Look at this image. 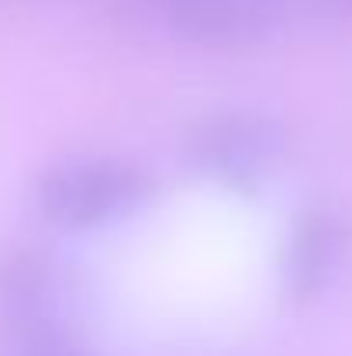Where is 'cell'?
<instances>
[{
	"label": "cell",
	"mask_w": 352,
	"mask_h": 356,
	"mask_svg": "<svg viewBox=\"0 0 352 356\" xmlns=\"http://www.w3.org/2000/svg\"><path fill=\"white\" fill-rule=\"evenodd\" d=\"M342 3H349V7H352V0H342Z\"/></svg>",
	"instance_id": "obj_7"
},
{
	"label": "cell",
	"mask_w": 352,
	"mask_h": 356,
	"mask_svg": "<svg viewBox=\"0 0 352 356\" xmlns=\"http://www.w3.org/2000/svg\"><path fill=\"white\" fill-rule=\"evenodd\" d=\"M0 312L28 339L49 343L59 339L56 325L62 315V280L45 256L17 252L0 270Z\"/></svg>",
	"instance_id": "obj_5"
},
{
	"label": "cell",
	"mask_w": 352,
	"mask_h": 356,
	"mask_svg": "<svg viewBox=\"0 0 352 356\" xmlns=\"http://www.w3.org/2000/svg\"><path fill=\"white\" fill-rule=\"evenodd\" d=\"M152 201L145 170L121 159H73L38 184L42 215L66 232H94L138 215Z\"/></svg>",
	"instance_id": "obj_1"
},
{
	"label": "cell",
	"mask_w": 352,
	"mask_h": 356,
	"mask_svg": "<svg viewBox=\"0 0 352 356\" xmlns=\"http://www.w3.org/2000/svg\"><path fill=\"white\" fill-rule=\"evenodd\" d=\"M166 24L204 49H252L276 38L290 17L287 0H149Z\"/></svg>",
	"instance_id": "obj_3"
},
{
	"label": "cell",
	"mask_w": 352,
	"mask_h": 356,
	"mask_svg": "<svg viewBox=\"0 0 352 356\" xmlns=\"http://www.w3.org/2000/svg\"><path fill=\"white\" fill-rule=\"evenodd\" d=\"M24 356H83V353L69 350L62 339H49V343H35V346H28V353Z\"/></svg>",
	"instance_id": "obj_6"
},
{
	"label": "cell",
	"mask_w": 352,
	"mask_h": 356,
	"mask_svg": "<svg viewBox=\"0 0 352 356\" xmlns=\"http://www.w3.org/2000/svg\"><path fill=\"white\" fill-rule=\"evenodd\" d=\"M190 163L228 191L259 187L283 156L280 124L255 111H221L201 121L187 142Z\"/></svg>",
	"instance_id": "obj_2"
},
{
	"label": "cell",
	"mask_w": 352,
	"mask_h": 356,
	"mask_svg": "<svg viewBox=\"0 0 352 356\" xmlns=\"http://www.w3.org/2000/svg\"><path fill=\"white\" fill-rule=\"evenodd\" d=\"M349 256V225L332 208H308L294 218L283 252L280 280L294 301H311L342 273Z\"/></svg>",
	"instance_id": "obj_4"
}]
</instances>
